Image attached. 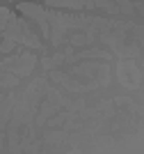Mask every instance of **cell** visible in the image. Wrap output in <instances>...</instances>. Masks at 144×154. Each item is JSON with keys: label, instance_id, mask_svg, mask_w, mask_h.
Segmentation results:
<instances>
[{"label": "cell", "instance_id": "1", "mask_svg": "<svg viewBox=\"0 0 144 154\" xmlns=\"http://www.w3.org/2000/svg\"><path fill=\"white\" fill-rule=\"evenodd\" d=\"M7 19H9V12L5 7H0V30H7Z\"/></svg>", "mask_w": 144, "mask_h": 154}]
</instances>
